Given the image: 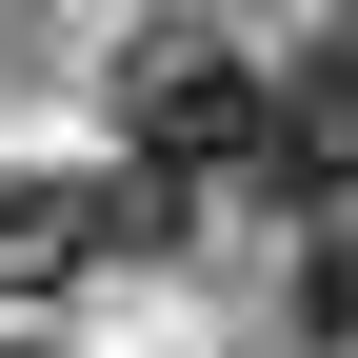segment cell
<instances>
[{"instance_id":"obj_1","label":"cell","mask_w":358,"mask_h":358,"mask_svg":"<svg viewBox=\"0 0 358 358\" xmlns=\"http://www.w3.org/2000/svg\"><path fill=\"white\" fill-rule=\"evenodd\" d=\"M120 140L179 159V179H259L279 80H259V60H219V40H140V60H120Z\"/></svg>"}]
</instances>
